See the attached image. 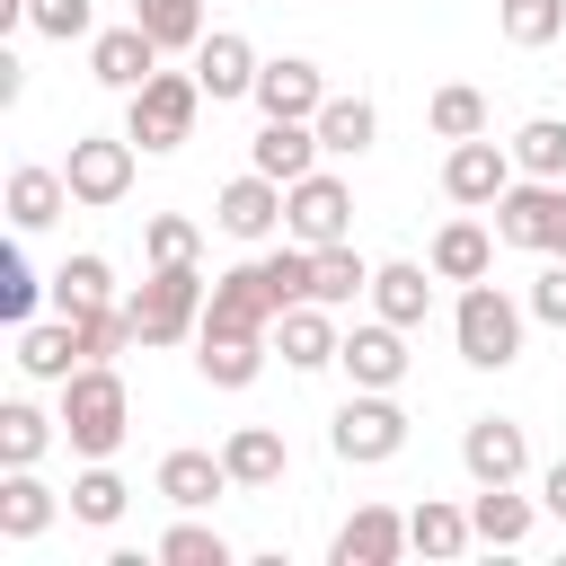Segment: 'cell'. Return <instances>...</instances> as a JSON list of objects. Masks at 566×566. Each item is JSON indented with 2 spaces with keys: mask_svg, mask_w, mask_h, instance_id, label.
Here are the masks:
<instances>
[{
  "mask_svg": "<svg viewBox=\"0 0 566 566\" xmlns=\"http://www.w3.org/2000/svg\"><path fill=\"white\" fill-rule=\"evenodd\" d=\"M124 433H133V389H124V371H115V363H80V371L62 380V442H71L80 460H115Z\"/></svg>",
  "mask_w": 566,
  "mask_h": 566,
  "instance_id": "1",
  "label": "cell"
},
{
  "mask_svg": "<svg viewBox=\"0 0 566 566\" xmlns=\"http://www.w3.org/2000/svg\"><path fill=\"white\" fill-rule=\"evenodd\" d=\"M522 327H531V301H513L504 283H460V310H451V345L469 371H513L522 363Z\"/></svg>",
  "mask_w": 566,
  "mask_h": 566,
  "instance_id": "2",
  "label": "cell"
},
{
  "mask_svg": "<svg viewBox=\"0 0 566 566\" xmlns=\"http://www.w3.org/2000/svg\"><path fill=\"white\" fill-rule=\"evenodd\" d=\"M203 301H212V283L195 265H150L124 310H133V336L142 345H186V336H203Z\"/></svg>",
  "mask_w": 566,
  "mask_h": 566,
  "instance_id": "3",
  "label": "cell"
},
{
  "mask_svg": "<svg viewBox=\"0 0 566 566\" xmlns=\"http://www.w3.org/2000/svg\"><path fill=\"white\" fill-rule=\"evenodd\" d=\"M195 115H203V80H195V71H150V80L124 97V133H133L142 150L195 142Z\"/></svg>",
  "mask_w": 566,
  "mask_h": 566,
  "instance_id": "4",
  "label": "cell"
},
{
  "mask_svg": "<svg viewBox=\"0 0 566 566\" xmlns=\"http://www.w3.org/2000/svg\"><path fill=\"white\" fill-rule=\"evenodd\" d=\"M327 451H336L345 469L398 460V451H407V407H398V389H354V398L336 407V424H327Z\"/></svg>",
  "mask_w": 566,
  "mask_h": 566,
  "instance_id": "5",
  "label": "cell"
},
{
  "mask_svg": "<svg viewBox=\"0 0 566 566\" xmlns=\"http://www.w3.org/2000/svg\"><path fill=\"white\" fill-rule=\"evenodd\" d=\"M495 239L531 256H566V177H513L495 195Z\"/></svg>",
  "mask_w": 566,
  "mask_h": 566,
  "instance_id": "6",
  "label": "cell"
},
{
  "mask_svg": "<svg viewBox=\"0 0 566 566\" xmlns=\"http://www.w3.org/2000/svg\"><path fill=\"white\" fill-rule=\"evenodd\" d=\"M274 318H283V292H274L265 256H248V265L212 274V301H203V336H274Z\"/></svg>",
  "mask_w": 566,
  "mask_h": 566,
  "instance_id": "7",
  "label": "cell"
},
{
  "mask_svg": "<svg viewBox=\"0 0 566 566\" xmlns=\"http://www.w3.org/2000/svg\"><path fill=\"white\" fill-rule=\"evenodd\" d=\"M283 239H301V248H336V239H354V186H345L336 168L292 177V186H283Z\"/></svg>",
  "mask_w": 566,
  "mask_h": 566,
  "instance_id": "8",
  "label": "cell"
},
{
  "mask_svg": "<svg viewBox=\"0 0 566 566\" xmlns=\"http://www.w3.org/2000/svg\"><path fill=\"white\" fill-rule=\"evenodd\" d=\"M133 133H80L71 142V159H62V177H71V203L80 212H106V203H124L133 195Z\"/></svg>",
  "mask_w": 566,
  "mask_h": 566,
  "instance_id": "9",
  "label": "cell"
},
{
  "mask_svg": "<svg viewBox=\"0 0 566 566\" xmlns=\"http://www.w3.org/2000/svg\"><path fill=\"white\" fill-rule=\"evenodd\" d=\"M513 177H522V168H513V142H486V133L451 142V159H442V195H451L460 212H495V195H504Z\"/></svg>",
  "mask_w": 566,
  "mask_h": 566,
  "instance_id": "10",
  "label": "cell"
},
{
  "mask_svg": "<svg viewBox=\"0 0 566 566\" xmlns=\"http://www.w3.org/2000/svg\"><path fill=\"white\" fill-rule=\"evenodd\" d=\"M460 469H469V486H522L531 478V433L513 416H469L460 424Z\"/></svg>",
  "mask_w": 566,
  "mask_h": 566,
  "instance_id": "11",
  "label": "cell"
},
{
  "mask_svg": "<svg viewBox=\"0 0 566 566\" xmlns=\"http://www.w3.org/2000/svg\"><path fill=\"white\" fill-rule=\"evenodd\" d=\"M212 221L239 239V248H265L274 230H283V177H265V168H248V177H230L221 195H212Z\"/></svg>",
  "mask_w": 566,
  "mask_h": 566,
  "instance_id": "12",
  "label": "cell"
},
{
  "mask_svg": "<svg viewBox=\"0 0 566 566\" xmlns=\"http://www.w3.org/2000/svg\"><path fill=\"white\" fill-rule=\"evenodd\" d=\"M336 371H345L354 389H398V380H407V327H389V318L371 310L363 327H345V345H336Z\"/></svg>",
  "mask_w": 566,
  "mask_h": 566,
  "instance_id": "13",
  "label": "cell"
},
{
  "mask_svg": "<svg viewBox=\"0 0 566 566\" xmlns=\"http://www.w3.org/2000/svg\"><path fill=\"white\" fill-rule=\"evenodd\" d=\"M159 71V35L142 27V18H124V27H106V35H88V80L97 88H115V97H133L142 80Z\"/></svg>",
  "mask_w": 566,
  "mask_h": 566,
  "instance_id": "14",
  "label": "cell"
},
{
  "mask_svg": "<svg viewBox=\"0 0 566 566\" xmlns=\"http://www.w3.org/2000/svg\"><path fill=\"white\" fill-rule=\"evenodd\" d=\"M256 44L239 35V27H212L203 44H195V80H203V97L221 106V97H256Z\"/></svg>",
  "mask_w": 566,
  "mask_h": 566,
  "instance_id": "15",
  "label": "cell"
},
{
  "mask_svg": "<svg viewBox=\"0 0 566 566\" xmlns=\"http://www.w3.org/2000/svg\"><path fill=\"white\" fill-rule=\"evenodd\" d=\"M327 97H336V88H327V80H318V62H301V53H283V62H265V71H256V115L310 124Z\"/></svg>",
  "mask_w": 566,
  "mask_h": 566,
  "instance_id": "16",
  "label": "cell"
},
{
  "mask_svg": "<svg viewBox=\"0 0 566 566\" xmlns=\"http://www.w3.org/2000/svg\"><path fill=\"white\" fill-rule=\"evenodd\" d=\"M336 345H345V327H336V310H327V301H292V310L274 318V354H283L292 371H327V363H336Z\"/></svg>",
  "mask_w": 566,
  "mask_h": 566,
  "instance_id": "17",
  "label": "cell"
},
{
  "mask_svg": "<svg viewBox=\"0 0 566 566\" xmlns=\"http://www.w3.org/2000/svg\"><path fill=\"white\" fill-rule=\"evenodd\" d=\"M327 557H336V566H398V557H407V513H389V504H354Z\"/></svg>",
  "mask_w": 566,
  "mask_h": 566,
  "instance_id": "18",
  "label": "cell"
},
{
  "mask_svg": "<svg viewBox=\"0 0 566 566\" xmlns=\"http://www.w3.org/2000/svg\"><path fill=\"white\" fill-rule=\"evenodd\" d=\"M327 159V142H318V124H283V115H265L256 124V142H248V168H265V177H310Z\"/></svg>",
  "mask_w": 566,
  "mask_h": 566,
  "instance_id": "19",
  "label": "cell"
},
{
  "mask_svg": "<svg viewBox=\"0 0 566 566\" xmlns=\"http://www.w3.org/2000/svg\"><path fill=\"white\" fill-rule=\"evenodd\" d=\"M433 265H416V256H389V265H371V310L389 318V327H424V310H433Z\"/></svg>",
  "mask_w": 566,
  "mask_h": 566,
  "instance_id": "20",
  "label": "cell"
},
{
  "mask_svg": "<svg viewBox=\"0 0 566 566\" xmlns=\"http://www.w3.org/2000/svg\"><path fill=\"white\" fill-rule=\"evenodd\" d=\"M407 548H416V557H433V566L469 557V548H478V522H469V504H451V495H424V504L407 513Z\"/></svg>",
  "mask_w": 566,
  "mask_h": 566,
  "instance_id": "21",
  "label": "cell"
},
{
  "mask_svg": "<svg viewBox=\"0 0 566 566\" xmlns=\"http://www.w3.org/2000/svg\"><path fill=\"white\" fill-rule=\"evenodd\" d=\"M62 212H71V177H62V168H9V230H18V239L53 230Z\"/></svg>",
  "mask_w": 566,
  "mask_h": 566,
  "instance_id": "22",
  "label": "cell"
},
{
  "mask_svg": "<svg viewBox=\"0 0 566 566\" xmlns=\"http://www.w3.org/2000/svg\"><path fill=\"white\" fill-rule=\"evenodd\" d=\"M80 363H88V354H80V327H71L62 310H53L44 327H35V318L18 327V371H27V380H53V389H62Z\"/></svg>",
  "mask_w": 566,
  "mask_h": 566,
  "instance_id": "23",
  "label": "cell"
},
{
  "mask_svg": "<svg viewBox=\"0 0 566 566\" xmlns=\"http://www.w3.org/2000/svg\"><path fill=\"white\" fill-rule=\"evenodd\" d=\"M150 486H159L177 513H203L212 495H230V460H221V451H168Z\"/></svg>",
  "mask_w": 566,
  "mask_h": 566,
  "instance_id": "24",
  "label": "cell"
},
{
  "mask_svg": "<svg viewBox=\"0 0 566 566\" xmlns=\"http://www.w3.org/2000/svg\"><path fill=\"white\" fill-rule=\"evenodd\" d=\"M424 265L442 283H478V274H495V230L486 221H442L433 248H424Z\"/></svg>",
  "mask_w": 566,
  "mask_h": 566,
  "instance_id": "25",
  "label": "cell"
},
{
  "mask_svg": "<svg viewBox=\"0 0 566 566\" xmlns=\"http://www.w3.org/2000/svg\"><path fill=\"white\" fill-rule=\"evenodd\" d=\"M310 301H327V310H354V301H371V256H363L354 239H336V248H310Z\"/></svg>",
  "mask_w": 566,
  "mask_h": 566,
  "instance_id": "26",
  "label": "cell"
},
{
  "mask_svg": "<svg viewBox=\"0 0 566 566\" xmlns=\"http://www.w3.org/2000/svg\"><path fill=\"white\" fill-rule=\"evenodd\" d=\"M221 460H230V486H248V495L283 486V469H292V451H283L274 424H239V433L221 442Z\"/></svg>",
  "mask_w": 566,
  "mask_h": 566,
  "instance_id": "27",
  "label": "cell"
},
{
  "mask_svg": "<svg viewBox=\"0 0 566 566\" xmlns=\"http://www.w3.org/2000/svg\"><path fill=\"white\" fill-rule=\"evenodd\" d=\"M62 504H71V495H53L35 469H9V478H0V539H44Z\"/></svg>",
  "mask_w": 566,
  "mask_h": 566,
  "instance_id": "28",
  "label": "cell"
},
{
  "mask_svg": "<svg viewBox=\"0 0 566 566\" xmlns=\"http://www.w3.org/2000/svg\"><path fill=\"white\" fill-rule=\"evenodd\" d=\"M265 354H274V336H195V371L212 389H248L265 371Z\"/></svg>",
  "mask_w": 566,
  "mask_h": 566,
  "instance_id": "29",
  "label": "cell"
},
{
  "mask_svg": "<svg viewBox=\"0 0 566 566\" xmlns=\"http://www.w3.org/2000/svg\"><path fill=\"white\" fill-rule=\"evenodd\" d=\"M469 522H478V548H522L531 522H539V504L513 495V486H478V495H469Z\"/></svg>",
  "mask_w": 566,
  "mask_h": 566,
  "instance_id": "30",
  "label": "cell"
},
{
  "mask_svg": "<svg viewBox=\"0 0 566 566\" xmlns=\"http://www.w3.org/2000/svg\"><path fill=\"white\" fill-rule=\"evenodd\" d=\"M318 142H327V159H363L371 142H380V115H371V97H327L318 115Z\"/></svg>",
  "mask_w": 566,
  "mask_h": 566,
  "instance_id": "31",
  "label": "cell"
},
{
  "mask_svg": "<svg viewBox=\"0 0 566 566\" xmlns=\"http://www.w3.org/2000/svg\"><path fill=\"white\" fill-rule=\"evenodd\" d=\"M53 424H62V416H44L35 398H9V407H0V469H35V460L53 451Z\"/></svg>",
  "mask_w": 566,
  "mask_h": 566,
  "instance_id": "32",
  "label": "cell"
},
{
  "mask_svg": "<svg viewBox=\"0 0 566 566\" xmlns=\"http://www.w3.org/2000/svg\"><path fill=\"white\" fill-rule=\"evenodd\" d=\"M97 301H115V265H106L97 248L62 256V265H53V310L71 318V310H97Z\"/></svg>",
  "mask_w": 566,
  "mask_h": 566,
  "instance_id": "33",
  "label": "cell"
},
{
  "mask_svg": "<svg viewBox=\"0 0 566 566\" xmlns=\"http://www.w3.org/2000/svg\"><path fill=\"white\" fill-rule=\"evenodd\" d=\"M124 504H133V486H124L106 460H88V469L71 478V522H88V531H115V522H124Z\"/></svg>",
  "mask_w": 566,
  "mask_h": 566,
  "instance_id": "34",
  "label": "cell"
},
{
  "mask_svg": "<svg viewBox=\"0 0 566 566\" xmlns=\"http://www.w3.org/2000/svg\"><path fill=\"white\" fill-rule=\"evenodd\" d=\"M150 557H159V566H230L239 548H230V539H221L212 522H195V513H177V522L159 531V548H150Z\"/></svg>",
  "mask_w": 566,
  "mask_h": 566,
  "instance_id": "35",
  "label": "cell"
},
{
  "mask_svg": "<svg viewBox=\"0 0 566 566\" xmlns=\"http://www.w3.org/2000/svg\"><path fill=\"white\" fill-rule=\"evenodd\" d=\"M495 27H504V44L539 53V44L566 35V0H495Z\"/></svg>",
  "mask_w": 566,
  "mask_h": 566,
  "instance_id": "36",
  "label": "cell"
},
{
  "mask_svg": "<svg viewBox=\"0 0 566 566\" xmlns=\"http://www.w3.org/2000/svg\"><path fill=\"white\" fill-rule=\"evenodd\" d=\"M133 18L159 35V53H195L212 27H203V0H133Z\"/></svg>",
  "mask_w": 566,
  "mask_h": 566,
  "instance_id": "37",
  "label": "cell"
},
{
  "mask_svg": "<svg viewBox=\"0 0 566 566\" xmlns=\"http://www.w3.org/2000/svg\"><path fill=\"white\" fill-rule=\"evenodd\" d=\"M424 124H433L442 142H469V133H486V97H478L469 80H442V88L424 97Z\"/></svg>",
  "mask_w": 566,
  "mask_h": 566,
  "instance_id": "38",
  "label": "cell"
},
{
  "mask_svg": "<svg viewBox=\"0 0 566 566\" xmlns=\"http://www.w3.org/2000/svg\"><path fill=\"white\" fill-rule=\"evenodd\" d=\"M513 168L522 177H566V115H531L513 133Z\"/></svg>",
  "mask_w": 566,
  "mask_h": 566,
  "instance_id": "39",
  "label": "cell"
},
{
  "mask_svg": "<svg viewBox=\"0 0 566 566\" xmlns=\"http://www.w3.org/2000/svg\"><path fill=\"white\" fill-rule=\"evenodd\" d=\"M142 256H150V265H195V256H203V230H195L186 212H150V221H142Z\"/></svg>",
  "mask_w": 566,
  "mask_h": 566,
  "instance_id": "40",
  "label": "cell"
},
{
  "mask_svg": "<svg viewBox=\"0 0 566 566\" xmlns=\"http://www.w3.org/2000/svg\"><path fill=\"white\" fill-rule=\"evenodd\" d=\"M27 27L71 44V35H97V0H27Z\"/></svg>",
  "mask_w": 566,
  "mask_h": 566,
  "instance_id": "41",
  "label": "cell"
},
{
  "mask_svg": "<svg viewBox=\"0 0 566 566\" xmlns=\"http://www.w3.org/2000/svg\"><path fill=\"white\" fill-rule=\"evenodd\" d=\"M35 292H53V283H35V274H27V256H9V265H0V318H9V327H27V318H35Z\"/></svg>",
  "mask_w": 566,
  "mask_h": 566,
  "instance_id": "42",
  "label": "cell"
},
{
  "mask_svg": "<svg viewBox=\"0 0 566 566\" xmlns=\"http://www.w3.org/2000/svg\"><path fill=\"white\" fill-rule=\"evenodd\" d=\"M531 318H548V327H566V256H548V265L531 274Z\"/></svg>",
  "mask_w": 566,
  "mask_h": 566,
  "instance_id": "43",
  "label": "cell"
},
{
  "mask_svg": "<svg viewBox=\"0 0 566 566\" xmlns=\"http://www.w3.org/2000/svg\"><path fill=\"white\" fill-rule=\"evenodd\" d=\"M539 513H557V522H566V460H548V469H539Z\"/></svg>",
  "mask_w": 566,
  "mask_h": 566,
  "instance_id": "44",
  "label": "cell"
},
{
  "mask_svg": "<svg viewBox=\"0 0 566 566\" xmlns=\"http://www.w3.org/2000/svg\"><path fill=\"white\" fill-rule=\"evenodd\" d=\"M18 97H27V62H18V53H0V106H18Z\"/></svg>",
  "mask_w": 566,
  "mask_h": 566,
  "instance_id": "45",
  "label": "cell"
}]
</instances>
